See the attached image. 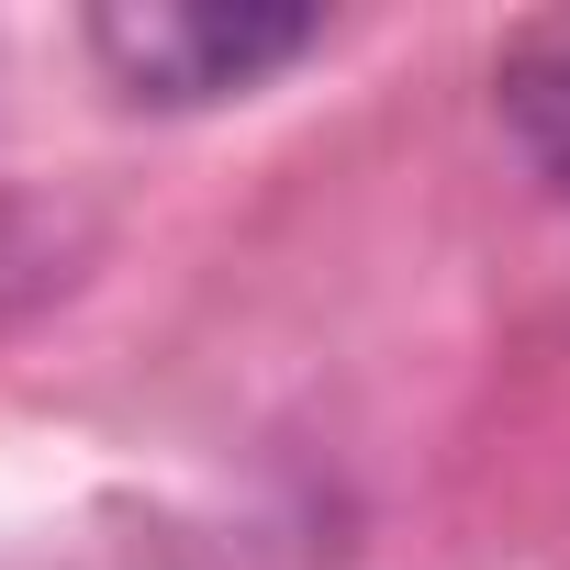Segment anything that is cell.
<instances>
[{
	"label": "cell",
	"instance_id": "1",
	"mask_svg": "<svg viewBox=\"0 0 570 570\" xmlns=\"http://www.w3.org/2000/svg\"><path fill=\"white\" fill-rule=\"evenodd\" d=\"M325 23L292 0H101L90 12V57L112 68L124 101L190 112V101H235L268 68H292Z\"/></svg>",
	"mask_w": 570,
	"mask_h": 570
},
{
	"label": "cell",
	"instance_id": "2",
	"mask_svg": "<svg viewBox=\"0 0 570 570\" xmlns=\"http://www.w3.org/2000/svg\"><path fill=\"white\" fill-rule=\"evenodd\" d=\"M79 268H90V213L0 190V325H23L35 303H57Z\"/></svg>",
	"mask_w": 570,
	"mask_h": 570
},
{
	"label": "cell",
	"instance_id": "3",
	"mask_svg": "<svg viewBox=\"0 0 570 570\" xmlns=\"http://www.w3.org/2000/svg\"><path fill=\"white\" fill-rule=\"evenodd\" d=\"M503 112H514V135H525V157L570 190V46H548V57H525L514 68V90H503Z\"/></svg>",
	"mask_w": 570,
	"mask_h": 570
}]
</instances>
